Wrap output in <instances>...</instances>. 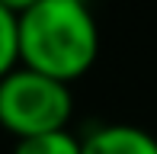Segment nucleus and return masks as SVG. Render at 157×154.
<instances>
[{
  "label": "nucleus",
  "instance_id": "6",
  "mask_svg": "<svg viewBox=\"0 0 157 154\" xmlns=\"http://www.w3.org/2000/svg\"><path fill=\"white\" fill-rule=\"evenodd\" d=\"M35 3H39V0H0V6H6V10L16 13V16H19L23 10H29V6H35Z\"/></svg>",
  "mask_w": 157,
  "mask_h": 154
},
{
  "label": "nucleus",
  "instance_id": "1",
  "mask_svg": "<svg viewBox=\"0 0 157 154\" xmlns=\"http://www.w3.org/2000/svg\"><path fill=\"white\" fill-rule=\"evenodd\" d=\"M19 64L74 83L99 55V26L87 0H39L16 16Z\"/></svg>",
  "mask_w": 157,
  "mask_h": 154
},
{
  "label": "nucleus",
  "instance_id": "3",
  "mask_svg": "<svg viewBox=\"0 0 157 154\" xmlns=\"http://www.w3.org/2000/svg\"><path fill=\"white\" fill-rule=\"evenodd\" d=\"M80 154H157V138L138 125H99L80 141Z\"/></svg>",
  "mask_w": 157,
  "mask_h": 154
},
{
  "label": "nucleus",
  "instance_id": "2",
  "mask_svg": "<svg viewBox=\"0 0 157 154\" xmlns=\"http://www.w3.org/2000/svg\"><path fill=\"white\" fill-rule=\"evenodd\" d=\"M71 113V83H61L23 64L0 77V129L16 135V141L67 129Z\"/></svg>",
  "mask_w": 157,
  "mask_h": 154
},
{
  "label": "nucleus",
  "instance_id": "5",
  "mask_svg": "<svg viewBox=\"0 0 157 154\" xmlns=\"http://www.w3.org/2000/svg\"><path fill=\"white\" fill-rule=\"evenodd\" d=\"M19 64V39H16V13L0 6V77H6Z\"/></svg>",
  "mask_w": 157,
  "mask_h": 154
},
{
  "label": "nucleus",
  "instance_id": "4",
  "mask_svg": "<svg viewBox=\"0 0 157 154\" xmlns=\"http://www.w3.org/2000/svg\"><path fill=\"white\" fill-rule=\"evenodd\" d=\"M13 154H80V138L71 135L67 129L61 132H45V135L19 138Z\"/></svg>",
  "mask_w": 157,
  "mask_h": 154
}]
</instances>
